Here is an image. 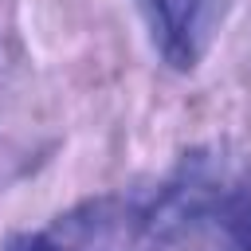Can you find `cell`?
I'll return each instance as SVG.
<instances>
[{
    "mask_svg": "<svg viewBox=\"0 0 251 251\" xmlns=\"http://www.w3.org/2000/svg\"><path fill=\"white\" fill-rule=\"evenodd\" d=\"M51 235L59 251H161L169 243L149 196H94L59 216Z\"/></svg>",
    "mask_w": 251,
    "mask_h": 251,
    "instance_id": "obj_1",
    "label": "cell"
},
{
    "mask_svg": "<svg viewBox=\"0 0 251 251\" xmlns=\"http://www.w3.org/2000/svg\"><path fill=\"white\" fill-rule=\"evenodd\" d=\"M157 55L173 71H192L208 43V0H137Z\"/></svg>",
    "mask_w": 251,
    "mask_h": 251,
    "instance_id": "obj_2",
    "label": "cell"
},
{
    "mask_svg": "<svg viewBox=\"0 0 251 251\" xmlns=\"http://www.w3.org/2000/svg\"><path fill=\"white\" fill-rule=\"evenodd\" d=\"M208 220L216 227H224V235L239 247H251V173L247 169H227Z\"/></svg>",
    "mask_w": 251,
    "mask_h": 251,
    "instance_id": "obj_3",
    "label": "cell"
},
{
    "mask_svg": "<svg viewBox=\"0 0 251 251\" xmlns=\"http://www.w3.org/2000/svg\"><path fill=\"white\" fill-rule=\"evenodd\" d=\"M4 251H59V243L51 231H16L8 235Z\"/></svg>",
    "mask_w": 251,
    "mask_h": 251,
    "instance_id": "obj_4",
    "label": "cell"
},
{
    "mask_svg": "<svg viewBox=\"0 0 251 251\" xmlns=\"http://www.w3.org/2000/svg\"><path fill=\"white\" fill-rule=\"evenodd\" d=\"M239 251H251V247H239Z\"/></svg>",
    "mask_w": 251,
    "mask_h": 251,
    "instance_id": "obj_5",
    "label": "cell"
}]
</instances>
